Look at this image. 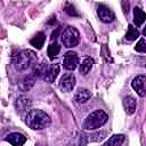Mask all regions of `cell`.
<instances>
[{
  "label": "cell",
  "mask_w": 146,
  "mask_h": 146,
  "mask_svg": "<svg viewBox=\"0 0 146 146\" xmlns=\"http://www.w3.org/2000/svg\"><path fill=\"white\" fill-rule=\"evenodd\" d=\"M123 107H124V110H125V113L127 114H133L135 113V111H136V106H137V103H136V99H135V97H132V96H125L124 98H123Z\"/></svg>",
  "instance_id": "4fadbf2b"
},
{
  "label": "cell",
  "mask_w": 146,
  "mask_h": 146,
  "mask_svg": "<svg viewBox=\"0 0 146 146\" xmlns=\"http://www.w3.org/2000/svg\"><path fill=\"white\" fill-rule=\"evenodd\" d=\"M62 42L66 48H73L80 42V33L74 26H66L62 34Z\"/></svg>",
  "instance_id": "277c9868"
},
{
  "label": "cell",
  "mask_w": 146,
  "mask_h": 146,
  "mask_svg": "<svg viewBox=\"0 0 146 146\" xmlns=\"http://www.w3.org/2000/svg\"><path fill=\"white\" fill-rule=\"evenodd\" d=\"M6 140L9 141L13 146H23L26 141V137L19 132H13L7 136Z\"/></svg>",
  "instance_id": "9c48e42d"
},
{
  "label": "cell",
  "mask_w": 146,
  "mask_h": 146,
  "mask_svg": "<svg viewBox=\"0 0 146 146\" xmlns=\"http://www.w3.org/2000/svg\"><path fill=\"white\" fill-rule=\"evenodd\" d=\"M58 73H59V65L58 64H51L49 65V68L43 78V80L48 83H52L55 82L56 78L58 76Z\"/></svg>",
  "instance_id": "30bf717a"
},
{
  "label": "cell",
  "mask_w": 146,
  "mask_h": 146,
  "mask_svg": "<svg viewBox=\"0 0 146 146\" xmlns=\"http://www.w3.org/2000/svg\"><path fill=\"white\" fill-rule=\"evenodd\" d=\"M107 114L103 111V110H96L94 112H91L84 120L83 122V128L86 130H97L100 127H103L106 122H107Z\"/></svg>",
  "instance_id": "3957f363"
},
{
  "label": "cell",
  "mask_w": 146,
  "mask_h": 146,
  "mask_svg": "<svg viewBox=\"0 0 146 146\" xmlns=\"http://www.w3.org/2000/svg\"><path fill=\"white\" fill-rule=\"evenodd\" d=\"M49 68V65L46 63V62H42L40 64H35L33 66V71H32V74L35 76V78H44L47 71Z\"/></svg>",
  "instance_id": "9a60e30c"
},
{
  "label": "cell",
  "mask_w": 146,
  "mask_h": 146,
  "mask_svg": "<svg viewBox=\"0 0 146 146\" xmlns=\"http://www.w3.org/2000/svg\"><path fill=\"white\" fill-rule=\"evenodd\" d=\"M138 36H139V31L133 25H129L128 26V31L125 33V40L128 42H132V41L137 40Z\"/></svg>",
  "instance_id": "ffe728a7"
},
{
  "label": "cell",
  "mask_w": 146,
  "mask_h": 146,
  "mask_svg": "<svg viewBox=\"0 0 146 146\" xmlns=\"http://www.w3.org/2000/svg\"><path fill=\"white\" fill-rule=\"evenodd\" d=\"M59 51H60V46L55 41V42H51L49 46H48V50H47V52H48V57L50 58V59H54L58 54H59Z\"/></svg>",
  "instance_id": "44dd1931"
},
{
  "label": "cell",
  "mask_w": 146,
  "mask_h": 146,
  "mask_svg": "<svg viewBox=\"0 0 146 146\" xmlns=\"http://www.w3.org/2000/svg\"><path fill=\"white\" fill-rule=\"evenodd\" d=\"M135 50L139 51V52H146V38L139 39V41L137 42V44L135 47Z\"/></svg>",
  "instance_id": "7402d4cb"
},
{
  "label": "cell",
  "mask_w": 146,
  "mask_h": 146,
  "mask_svg": "<svg viewBox=\"0 0 146 146\" xmlns=\"http://www.w3.org/2000/svg\"><path fill=\"white\" fill-rule=\"evenodd\" d=\"M65 11H66L67 14H70V15H74V16H78V13H76L75 8H74L73 6H71V5H67V6H66V8H65Z\"/></svg>",
  "instance_id": "603a6c76"
},
{
  "label": "cell",
  "mask_w": 146,
  "mask_h": 146,
  "mask_svg": "<svg viewBox=\"0 0 146 146\" xmlns=\"http://www.w3.org/2000/svg\"><path fill=\"white\" fill-rule=\"evenodd\" d=\"M74 86H75V76L72 73H66V74H64L60 78L59 88L63 91H65V92L72 91L73 88H74Z\"/></svg>",
  "instance_id": "52a82bcc"
},
{
  "label": "cell",
  "mask_w": 146,
  "mask_h": 146,
  "mask_svg": "<svg viewBox=\"0 0 146 146\" xmlns=\"http://www.w3.org/2000/svg\"><path fill=\"white\" fill-rule=\"evenodd\" d=\"M25 123L33 130H42L50 125V116L41 110H30L25 115Z\"/></svg>",
  "instance_id": "6da1fadb"
},
{
  "label": "cell",
  "mask_w": 146,
  "mask_h": 146,
  "mask_svg": "<svg viewBox=\"0 0 146 146\" xmlns=\"http://www.w3.org/2000/svg\"><path fill=\"white\" fill-rule=\"evenodd\" d=\"M35 76L31 73V74H29V75H26L21 82H19V84H18V88L22 90V91H29L33 86H34V83H35Z\"/></svg>",
  "instance_id": "5bb4252c"
},
{
  "label": "cell",
  "mask_w": 146,
  "mask_h": 146,
  "mask_svg": "<svg viewBox=\"0 0 146 146\" xmlns=\"http://www.w3.org/2000/svg\"><path fill=\"white\" fill-rule=\"evenodd\" d=\"M44 41H46V34H44L43 32H38V33L30 40V43H31L34 48L41 49L42 46H43V43H44Z\"/></svg>",
  "instance_id": "2e32d148"
},
{
  "label": "cell",
  "mask_w": 146,
  "mask_h": 146,
  "mask_svg": "<svg viewBox=\"0 0 146 146\" xmlns=\"http://www.w3.org/2000/svg\"><path fill=\"white\" fill-rule=\"evenodd\" d=\"M79 64V56L75 51H67L63 58V66L67 71H73Z\"/></svg>",
  "instance_id": "5b68a950"
},
{
  "label": "cell",
  "mask_w": 146,
  "mask_h": 146,
  "mask_svg": "<svg viewBox=\"0 0 146 146\" xmlns=\"http://www.w3.org/2000/svg\"><path fill=\"white\" fill-rule=\"evenodd\" d=\"M124 135H113L103 146H121L124 141Z\"/></svg>",
  "instance_id": "d6986e66"
},
{
  "label": "cell",
  "mask_w": 146,
  "mask_h": 146,
  "mask_svg": "<svg viewBox=\"0 0 146 146\" xmlns=\"http://www.w3.org/2000/svg\"><path fill=\"white\" fill-rule=\"evenodd\" d=\"M30 106H31V102H30V99L26 98V97H24V96H19V97H17L16 100H15V107H16V111L19 112V113L27 111V110L30 108ZM29 111H30V110H29Z\"/></svg>",
  "instance_id": "7c38bea8"
},
{
  "label": "cell",
  "mask_w": 146,
  "mask_h": 146,
  "mask_svg": "<svg viewBox=\"0 0 146 146\" xmlns=\"http://www.w3.org/2000/svg\"><path fill=\"white\" fill-rule=\"evenodd\" d=\"M131 87L133 88V90L137 92L138 96L144 97L146 95V76L145 75H137L132 80Z\"/></svg>",
  "instance_id": "8992f818"
},
{
  "label": "cell",
  "mask_w": 146,
  "mask_h": 146,
  "mask_svg": "<svg viewBox=\"0 0 146 146\" xmlns=\"http://www.w3.org/2000/svg\"><path fill=\"white\" fill-rule=\"evenodd\" d=\"M38 62V57L32 50H22L13 58V64L17 71H25L32 66H34Z\"/></svg>",
  "instance_id": "7a4b0ae2"
},
{
  "label": "cell",
  "mask_w": 146,
  "mask_h": 146,
  "mask_svg": "<svg viewBox=\"0 0 146 146\" xmlns=\"http://www.w3.org/2000/svg\"><path fill=\"white\" fill-rule=\"evenodd\" d=\"M143 34H144V36H146V26H145L144 30H143Z\"/></svg>",
  "instance_id": "cb8c5ba5"
},
{
  "label": "cell",
  "mask_w": 146,
  "mask_h": 146,
  "mask_svg": "<svg viewBox=\"0 0 146 146\" xmlns=\"http://www.w3.org/2000/svg\"><path fill=\"white\" fill-rule=\"evenodd\" d=\"M91 97V92L86 88H79L74 95V100L78 104H84L87 103Z\"/></svg>",
  "instance_id": "8fae6325"
},
{
  "label": "cell",
  "mask_w": 146,
  "mask_h": 146,
  "mask_svg": "<svg viewBox=\"0 0 146 146\" xmlns=\"http://www.w3.org/2000/svg\"><path fill=\"white\" fill-rule=\"evenodd\" d=\"M92 65H94V59L91 57H84L80 64V73L88 74L90 72V70L92 68Z\"/></svg>",
  "instance_id": "ac0fdd59"
},
{
  "label": "cell",
  "mask_w": 146,
  "mask_h": 146,
  "mask_svg": "<svg viewBox=\"0 0 146 146\" xmlns=\"http://www.w3.org/2000/svg\"><path fill=\"white\" fill-rule=\"evenodd\" d=\"M97 15L100 18V21L104 22V23H112L115 19L114 13L107 6H104V5L98 6V8H97Z\"/></svg>",
  "instance_id": "ba28073f"
},
{
  "label": "cell",
  "mask_w": 146,
  "mask_h": 146,
  "mask_svg": "<svg viewBox=\"0 0 146 146\" xmlns=\"http://www.w3.org/2000/svg\"><path fill=\"white\" fill-rule=\"evenodd\" d=\"M145 21H146V14L139 7H135L133 8V23H135V25L140 26Z\"/></svg>",
  "instance_id": "e0dca14e"
}]
</instances>
